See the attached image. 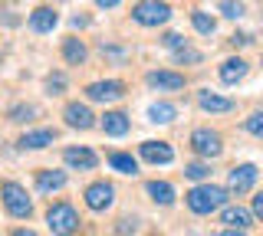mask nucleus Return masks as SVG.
I'll use <instances>...</instances> for the list:
<instances>
[{
    "label": "nucleus",
    "instance_id": "2f4dec72",
    "mask_svg": "<svg viewBox=\"0 0 263 236\" xmlns=\"http://www.w3.org/2000/svg\"><path fill=\"white\" fill-rule=\"evenodd\" d=\"M253 217L263 220V194H257V197H253Z\"/></svg>",
    "mask_w": 263,
    "mask_h": 236
},
{
    "label": "nucleus",
    "instance_id": "f257e3e1",
    "mask_svg": "<svg viewBox=\"0 0 263 236\" xmlns=\"http://www.w3.org/2000/svg\"><path fill=\"white\" fill-rule=\"evenodd\" d=\"M227 194L230 190H224V187H217V184L191 187V190H187V207H191L194 213L208 217V213H214V210H220L227 203Z\"/></svg>",
    "mask_w": 263,
    "mask_h": 236
},
{
    "label": "nucleus",
    "instance_id": "aec40b11",
    "mask_svg": "<svg viewBox=\"0 0 263 236\" xmlns=\"http://www.w3.org/2000/svg\"><path fill=\"white\" fill-rule=\"evenodd\" d=\"M63 56H66V62H72V66H79V62H86V46H82V39L69 36V39L63 43Z\"/></svg>",
    "mask_w": 263,
    "mask_h": 236
},
{
    "label": "nucleus",
    "instance_id": "1a4fd4ad",
    "mask_svg": "<svg viewBox=\"0 0 263 236\" xmlns=\"http://www.w3.org/2000/svg\"><path fill=\"white\" fill-rule=\"evenodd\" d=\"M112 184H105V181H99V184H92L86 190V207L89 210H109L112 207Z\"/></svg>",
    "mask_w": 263,
    "mask_h": 236
},
{
    "label": "nucleus",
    "instance_id": "423d86ee",
    "mask_svg": "<svg viewBox=\"0 0 263 236\" xmlns=\"http://www.w3.org/2000/svg\"><path fill=\"white\" fill-rule=\"evenodd\" d=\"M125 95V85L119 82V79H105V82H92L86 85V99L89 102H115Z\"/></svg>",
    "mask_w": 263,
    "mask_h": 236
},
{
    "label": "nucleus",
    "instance_id": "bb28decb",
    "mask_svg": "<svg viewBox=\"0 0 263 236\" xmlns=\"http://www.w3.org/2000/svg\"><path fill=\"white\" fill-rule=\"evenodd\" d=\"M184 174L191 177V181H204V177L211 174V167H208V164H201V161H194V164H187V167H184Z\"/></svg>",
    "mask_w": 263,
    "mask_h": 236
},
{
    "label": "nucleus",
    "instance_id": "7c9ffc66",
    "mask_svg": "<svg viewBox=\"0 0 263 236\" xmlns=\"http://www.w3.org/2000/svg\"><path fill=\"white\" fill-rule=\"evenodd\" d=\"M164 46H171V50H181V46H184V36H181V33H168V36H164Z\"/></svg>",
    "mask_w": 263,
    "mask_h": 236
},
{
    "label": "nucleus",
    "instance_id": "5701e85b",
    "mask_svg": "<svg viewBox=\"0 0 263 236\" xmlns=\"http://www.w3.org/2000/svg\"><path fill=\"white\" fill-rule=\"evenodd\" d=\"M175 115H178V109H175V105H168V102H158V105H152V109H148V118L158 121V125H164V121H175Z\"/></svg>",
    "mask_w": 263,
    "mask_h": 236
},
{
    "label": "nucleus",
    "instance_id": "f3484780",
    "mask_svg": "<svg viewBox=\"0 0 263 236\" xmlns=\"http://www.w3.org/2000/svg\"><path fill=\"white\" fill-rule=\"evenodd\" d=\"M243 76H247V62L243 59H227L224 66H220V82H224V85L240 82Z\"/></svg>",
    "mask_w": 263,
    "mask_h": 236
},
{
    "label": "nucleus",
    "instance_id": "7ed1b4c3",
    "mask_svg": "<svg viewBox=\"0 0 263 236\" xmlns=\"http://www.w3.org/2000/svg\"><path fill=\"white\" fill-rule=\"evenodd\" d=\"M132 20L142 23V27H161V23L171 20V7L161 4V0H142L132 10Z\"/></svg>",
    "mask_w": 263,
    "mask_h": 236
},
{
    "label": "nucleus",
    "instance_id": "cd10ccee",
    "mask_svg": "<svg viewBox=\"0 0 263 236\" xmlns=\"http://www.w3.org/2000/svg\"><path fill=\"white\" fill-rule=\"evenodd\" d=\"M175 59H178V62H201V53H197V50H187V46H181V50H175Z\"/></svg>",
    "mask_w": 263,
    "mask_h": 236
},
{
    "label": "nucleus",
    "instance_id": "473e14b6",
    "mask_svg": "<svg viewBox=\"0 0 263 236\" xmlns=\"http://www.w3.org/2000/svg\"><path fill=\"white\" fill-rule=\"evenodd\" d=\"M99 7H119V0H96Z\"/></svg>",
    "mask_w": 263,
    "mask_h": 236
},
{
    "label": "nucleus",
    "instance_id": "20e7f679",
    "mask_svg": "<svg viewBox=\"0 0 263 236\" xmlns=\"http://www.w3.org/2000/svg\"><path fill=\"white\" fill-rule=\"evenodd\" d=\"M0 194H4V203H7V210H10V217L23 220V217H30V213H33V203H30L27 190H23L20 184L7 181L4 187H0Z\"/></svg>",
    "mask_w": 263,
    "mask_h": 236
},
{
    "label": "nucleus",
    "instance_id": "c756f323",
    "mask_svg": "<svg viewBox=\"0 0 263 236\" xmlns=\"http://www.w3.org/2000/svg\"><path fill=\"white\" fill-rule=\"evenodd\" d=\"M33 112H36L33 105H27V109H13V112H10V118H13V121H27Z\"/></svg>",
    "mask_w": 263,
    "mask_h": 236
},
{
    "label": "nucleus",
    "instance_id": "c85d7f7f",
    "mask_svg": "<svg viewBox=\"0 0 263 236\" xmlns=\"http://www.w3.org/2000/svg\"><path fill=\"white\" fill-rule=\"evenodd\" d=\"M63 85H66V79L60 76V72H56V76H49V79H46V89H49V92H53V95H60V92H63Z\"/></svg>",
    "mask_w": 263,
    "mask_h": 236
},
{
    "label": "nucleus",
    "instance_id": "6e6552de",
    "mask_svg": "<svg viewBox=\"0 0 263 236\" xmlns=\"http://www.w3.org/2000/svg\"><path fill=\"white\" fill-rule=\"evenodd\" d=\"M63 118H66V125H69V128H79V132H86V128L96 125V115L89 112V105H79V102L66 105Z\"/></svg>",
    "mask_w": 263,
    "mask_h": 236
},
{
    "label": "nucleus",
    "instance_id": "f8f14e48",
    "mask_svg": "<svg viewBox=\"0 0 263 236\" xmlns=\"http://www.w3.org/2000/svg\"><path fill=\"white\" fill-rule=\"evenodd\" d=\"M56 23H60V17H56L53 7H36V10L30 13V30L33 33H49Z\"/></svg>",
    "mask_w": 263,
    "mask_h": 236
},
{
    "label": "nucleus",
    "instance_id": "4be33fe9",
    "mask_svg": "<svg viewBox=\"0 0 263 236\" xmlns=\"http://www.w3.org/2000/svg\"><path fill=\"white\" fill-rule=\"evenodd\" d=\"M224 223L230 230H247V226H250V213H247L243 207H227L224 210Z\"/></svg>",
    "mask_w": 263,
    "mask_h": 236
},
{
    "label": "nucleus",
    "instance_id": "b1692460",
    "mask_svg": "<svg viewBox=\"0 0 263 236\" xmlns=\"http://www.w3.org/2000/svg\"><path fill=\"white\" fill-rule=\"evenodd\" d=\"M191 23H194V30H197V33H204V36H211L214 30H217L214 17H208L204 10H194V13H191Z\"/></svg>",
    "mask_w": 263,
    "mask_h": 236
},
{
    "label": "nucleus",
    "instance_id": "393cba45",
    "mask_svg": "<svg viewBox=\"0 0 263 236\" xmlns=\"http://www.w3.org/2000/svg\"><path fill=\"white\" fill-rule=\"evenodd\" d=\"M220 13L230 20H237V17H243V4L240 0H220Z\"/></svg>",
    "mask_w": 263,
    "mask_h": 236
},
{
    "label": "nucleus",
    "instance_id": "9d476101",
    "mask_svg": "<svg viewBox=\"0 0 263 236\" xmlns=\"http://www.w3.org/2000/svg\"><path fill=\"white\" fill-rule=\"evenodd\" d=\"M145 82L152 89H161V92H181L184 89V76H178V72H148Z\"/></svg>",
    "mask_w": 263,
    "mask_h": 236
},
{
    "label": "nucleus",
    "instance_id": "0eeeda50",
    "mask_svg": "<svg viewBox=\"0 0 263 236\" xmlns=\"http://www.w3.org/2000/svg\"><path fill=\"white\" fill-rule=\"evenodd\" d=\"M257 177H260L257 164H240V167L230 170V177H227V190H234V194H247L253 184H257Z\"/></svg>",
    "mask_w": 263,
    "mask_h": 236
},
{
    "label": "nucleus",
    "instance_id": "a211bd4d",
    "mask_svg": "<svg viewBox=\"0 0 263 236\" xmlns=\"http://www.w3.org/2000/svg\"><path fill=\"white\" fill-rule=\"evenodd\" d=\"M197 105H201L204 112H230V109H234V102H230V99L214 95V92H197Z\"/></svg>",
    "mask_w": 263,
    "mask_h": 236
},
{
    "label": "nucleus",
    "instance_id": "ddd939ff",
    "mask_svg": "<svg viewBox=\"0 0 263 236\" xmlns=\"http://www.w3.org/2000/svg\"><path fill=\"white\" fill-rule=\"evenodd\" d=\"M63 158H66V164H69L72 170H92V167H96V161H99L89 148H66Z\"/></svg>",
    "mask_w": 263,
    "mask_h": 236
},
{
    "label": "nucleus",
    "instance_id": "9b49d317",
    "mask_svg": "<svg viewBox=\"0 0 263 236\" xmlns=\"http://www.w3.org/2000/svg\"><path fill=\"white\" fill-rule=\"evenodd\" d=\"M142 158L152 161V164H171V161H175V151H171V144H164V141H145L142 144Z\"/></svg>",
    "mask_w": 263,
    "mask_h": 236
},
{
    "label": "nucleus",
    "instance_id": "f704fd0d",
    "mask_svg": "<svg viewBox=\"0 0 263 236\" xmlns=\"http://www.w3.org/2000/svg\"><path fill=\"white\" fill-rule=\"evenodd\" d=\"M13 236H36V233H33V230H16Z\"/></svg>",
    "mask_w": 263,
    "mask_h": 236
},
{
    "label": "nucleus",
    "instance_id": "72a5a7b5",
    "mask_svg": "<svg viewBox=\"0 0 263 236\" xmlns=\"http://www.w3.org/2000/svg\"><path fill=\"white\" fill-rule=\"evenodd\" d=\"M220 236H247V233H243V230H224Z\"/></svg>",
    "mask_w": 263,
    "mask_h": 236
},
{
    "label": "nucleus",
    "instance_id": "412c9836",
    "mask_svg": "<svg viewBox=\"0 0 263 236\" xmlns=\"http://www.w3.org/2000/svg\"><path fill=\"white\" fill-rule=\"evenodd\" d=\"M109 164L119 170V174H132L135 177L138 174V161L132 158V154H122V151H115V154H109Z\"/></svg>",
    "mask_w": 263,
    "mask_h": 236
},
{
    "label": "nucleus",
    "instance_id": "39448f33",
    "mask_svg": "<svg viewBox=\"0 0 263 236\" xmlns=\"http://www.w3.org/2000/svg\"><path fill=\"white\" fill-rule=\"evenodd\" d=\"M191 148L201 154V158H220L224 141H220V135L211 132V128H197V132L191 135Z\"/></svg>",
    "mask_w": 263,
    "mask_h": 236
},
{
    "label": "nucleus",
    "instance_id": "4468645a",
    "mask_svg": "<svg viewBox=\"0 0 263 236\" xmlns=\"http://www.w3.org/2000/svg\"><path fill=\"white\" fill-rule=\"evenodd\" d=\"M99 125H102L105 135H115V138H119V135L128 132V115H122V112H105Z\"/></svg>",
    "mask_w": 263,
    "mask_h": 236
},
{
    "label": "nucleus",
    "instance_id": "dca6fc26",
    "mask_svg": "<svg viewBox=\"0 0 263 236\" xmlns=\"http://www.w3.org/2000/svg\"><path fill=\"white\" fill-rule=\"evenodd\" d=\"M36 187L43 194L63 190V187H66V174H63V170H40V174H36Z\"/></svg>",
    "mask_w": 263,
    "mask_h": 236
},
{
    "label": "nucleus",
    "instance_id": "a878e982",
    "mask_svg": "<svg viewBox=\"0 0 263 236\" xmlns=\"http://www.w3.org/2000/svg\"><path fill=\"white\" fill-rule=\"evenodd\" d=\"M243 128H247V132H250V135L263 138V112H253V115L243 121Z\"/></svg>",
    "mask_w": 263,
    "mask_h": 236
},
{
    "label": "nucleus",
    "instance_id": "2eb2a0df",
    "mask_svg": "<svg viewBox=\"0 0 263 236\" xmlns=\"http://www.w3.org/2000/svg\"><path fill=\"white\" fill-rule=\"evenodd\" d=\"M145 190H148V197L155 203H161V207H171V203H175V187L164 184V181H148Z\"/></svg>",
    "mask_w": 263,
    "mask_h": 236
},
{
    "label": "nucleus",
    "instance_id": "f03ea898",
    "mask_svg": "<svg viewBox=\"0 0 263 236\" xmlns=\"http://www.w3.org/2000/svg\"><path fill=\"white\" fill-rule=\"evenodd\" d=\"M46 223L56 236H72L79 230V213L69 203H53V207L46 210Z\"/></svg>",
    "mask_w": 263,
    "mask_h": 236
},
{
    "label": "nucleus",
    "instance_id": "6ab92c4d",
    "mask_svg": "<svg viewBox=\"0 0 263 236\" xmlns=\"http://www.w3.org/2000/svg\"><path fill=\"white\" fill-rule=\"evenodd\" d=\"M53 138H56V132H49V128H43V132H27L20 138V148L40 151V148H46V144H53Z\"/></svg>",
    "mask_w": 263,
    "mask_h": 236
}]
</instances>
